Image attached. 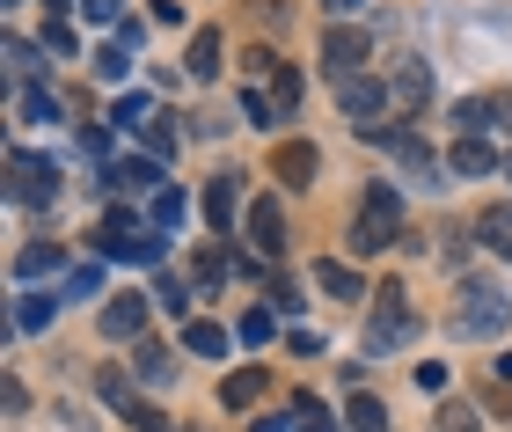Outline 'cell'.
Returning <instances> with one entry per match:
<instances>
[{
	"instance_id": "1",
	"label": "cell",
	"mask_w": 512,
	"mask_h": 432,
	"mask_svg": "<svg viewBox=\"0 0 512 432\" xmlns=\"http://www.w3.org/2000/svg\"><path fill=\"white\" fill-rule=\"evenodd\" d=\"M388 242H403V191L395 184H366V206L352 220V249L359 257H381Z\"/></svg>"
},
{
	"instance_id": "2",
	"label": "cell",
	"mask_w": 512,
	"mask_h": 432,
	"mask_svg": "<svg viewBox=\"0 0 512 432\" xmlns=\"http://www.w3.org/2000/svg\"><path fill=\"white\" fill-rule=\"evenodd\" d=\"M454 330H461V337H498V330H512V293L491 286V279H461Z\"/></svg>"
},
{
	"instance_id": "3",
	"label": "cell",
	"mask_w": 512,
	"mask_h": 432,
	"mask_svg": "<svg viewBox=\"0 0 512 432\" xmlns=\"http://www.w3.org/2000/svg\"><path fill=\"white\" fill-rule=\"evenodd\" d=\"M96 249H103V257H118V264H154L161 257V235H154V227H139L132 213H103Z\"/></svg>"
},
{
	"instance_id": "4",
	"label": "cell",
	"mask_w": 512,
	"mask_h": 432,
	"mask_svg": "<svg viewBox=\"0 0 512 432\" xmlns=\"http://www.w3.org/2000/svg\"><path fill=\"white\" fill-rule=\"evenodd\" d=\"M8 198H15V206H52V198H59V169L44 162V154L15 147L8 154Z\"/></svg>"
},
{
	"instance_id": "5",
	"label": "cell",
	"mask_w": 512,
	"mask_h": 432,
	"mask_svg": "<svg viewBox=\"0 0 512 432\" xmlns=\"http://www.w3.org/2000/svg\"><path fill=\"white\" fill-rule=\"evenodd\" d=\"M337 103H344V118H359L366 132H374V125H381V110H388L395 96H388L374 74H352V81H337Z\"/></svg>"
},
{
	"instance_id": "6",
	"label": "cell",
	"mask_w": 512,
	"mask_h": 432,
	"mask_svg": "<svg viewBox=\"0 0 512 432\" xmlns=\"http://www.w3.org/2000/svg\"><path fill=\"white\" fill-rule=\"evenodd\" d=\"M147 308H154V293H110V301H103V337L132 345V337L147 330Z\"/></svg>"
},
{
	"instance_id": "7",
	"label": "cell",
	"mask_w": 512,
	"mask_h": 432,
	"mask_svg": "<svg viewBox=\"0 0 512 432\" xmlns=\"http://www.w3.org/2000/svg\"><path fill=\"white\" fill-rule=\"evenodd\" d=\"M322 66H330V81H352L366 66V30H344V22H337V30L322 37Z\"/></svg>"
},
{
	"instance_id": "8",
	"label": "cell",
	"mask_w": 512,
	"mask_h": 432,
	"mask_svg": "<svg viewBox=\"0 0 512 432\" xmlns=\"http://www.w3.org/2000/svg\"><path fill=\"white\" fill-rule=\"evenodd\" d=\"M249 242H256V257H278V249H286V206H278V198H256L249 206Z\"/></svg>"
},
{
	"instance_id": "9",
	"label": "cell",
	"mask_w": 512,
	"mask_h": 432,
	"mask_svg": "<svg viewBox=\"0 0 512 432\" xmlns=\"http://www.w3.org/2000/svg\"><path fill=\"white\" fill-rule=\"evenodd\" d=\"M271 169H278V184H286V191H308L315 169H322V154H315L308 140H286V147L271 154Z\"/></svg>"
},
{
	"instance_id": "10",
	"label": "cell",
	"mask_w": 512,
	"mask_h": 432,
	"mask_svg": "<svg viewBox=\"0 0 512 432\" xmlns=\"http://www.w3.org/2000/svg\"><path fill=\"white\" fill-rule=\"evenodd\" d=\"M118 198H154V191H169V176H161L154 162H110V176H103Z\"/></svg>"
},
{
	"instance_id": "11",
	"label": "cell",
	"mask_w": 512,
	"mask_h": 432,
	"mask_svg": "<svg viewBox=\"0 0 512 432\" xmlns=\"http://www.w3.org/2000/svg\"><path fill=\"white\" fill-rule=\"evenodd\" d=\"M235 213H242V176L227 169V176H213V184H205V220L227 235V227H235Z\"/></svg>"
},
{
	"instance_id": "12",
	"label": "cell",
	"mask_w": 512,
	"mask_h": 432,
	"mask_svg": "<svg viewBox=\"0 0 512 432\" xmlns=\"http://www.w3.org/2000/svg\"><path fill=\"white\" fill-rule=\"evenodd\" d=\"M264 389H271V374H264V367H242V374H227V381H220V403H227V411H249V403L264 396Z\"/></svg>"
},
{
	"instance_id": "13",
	"label": "cell",
	"mask_w": 512,
	"mask_h": 432,
	"mask_svg": "<svg viewBox=\"0 0 512 432\" xmlns=\"http://www.w3.org/2000/svg\"><path fill=\"white\" fill-rule=\"evenodd\" d=\"M425 88H432L425 59H403V66H395V81H388V96L403 103V110H417V103H425Z\"/></svg>"
},
{
	"instance_id": "14",
	"label": "cell",
	"mask_w": 512,
	"mask_h": 432,
	"mask_svg": "<svg viewBox=\"0 0 512 432\" xmlns=\"http://www.w3.org/2000/svg\"><path fill=\"white\" fill-rule=\"evenodd\" d=\"M315 286H322V293H337V301H359V293H366V279H359L352 264H337V257H322V264H315Z\"/></svg>"
},
{
	"instance_id": "15",
	"label": "cell",
	"mask_w": 512,
	"mask_h": 432,
	"mask_svg": "<svg viewBox=\"0 0 512 432\" xmlns=\"http://www.w3.org/2000/svg\"><path fill=\"white\" fill-rule=\"evenodd\" d=\"M476 242H491L498 257H512V206H483L476 213Z\"/></svg>"
},
{
	"instance_id": "16",
	"label": "cell",
	"mask_w": 512,
	"mask_h": 432,
	"mask_svg": "<svg viewBox=\"0 0 512 432\" xmlns=\"http://www.w3.org/2000/svg\"><path fill=\"white\" fill-rule=\"evenodd\" d=\"M183 74H191V81H213V74H220V30H198V37H191Z\"/></svg>"
},
{
	"instance_id": "17",
	"label": "cell",
	"mask_w": 512,
	"mask_h": 432,
	"mask_svg": "<svg viewBox=\"0 0 512 432\" xmlns=\"http://www.w3.org/2000/svg\"><path fill=\"white\" fill-rule=\"evenodd\" d=\"M147 213H154V227H161V235H176V227H183V213H191V198H183V191L169 184V191H154V198H147Z\"/></svg>"
},
{
	"instance_id": "18",
	"label": "cell",
	"mask_w": 512,
	"mask_h": 432,
	"mask_svg": "<svg viewBox=\"0 0 512 432\" xmlns=\"http://www.w3.org/2000/svg\"><path fill=\"white\" fill-rule=\"evenodd\" d=\"M59 264H66L59 242H30V249L15 257V279H44V271H59Z\"/></svg>"
},
{
	"instance_id": "19",
	"label": "cell",
	"mask_w": 512,
	"mask_h": 432,
	"mask_svg": "<svg viewBox=\"0 0 512 432\" xmlns=\"http://www.w3.org/2000/svg\"><path fill=\"white\" fill-rule=\"evenodd\" d=\"M183 345H191L198 359H227V330L220 323H183Z\"/></svg>"
},
{
	"instance_id": "20",
	"label": "cell",
	"mask_w": 512,
	"mask_h": 432,
	"mask_svg": "<svg viewBox=\"0 0 512 432\" xmlns=\"http://www.w3.org/2000/svg\"><path fill=\"white\" fill-rule=\"evenodd\" d=\"M52 315H59L52 293H22V301H15V330H44Z\"/></svg>"
},
{
	"instance_id": "21",
	"label": "cell",
	"mask_w": 512,
	"mask_h": 432,
	"mask_svg": "<svg viewBox=\"0 0 512 432\" xmlns=\"http://www.w3.org/2000/svg\"><path fill=\"white\" fill-rule=\"evenodd\" d=\"M498 154L483 147V140H454V176H491Z\"/></svg>"
},
{
	"instance_id": "22",
	"label": "cell",
	"mask_w": 512,
	"mask_h": 432,
	"mask_svg": "<svg viewBox=\"0 0 512 432\" xmlns=\"http://www.w3.org/2000/svg\"><path fill=\"white\" fill-rule=\"evenodd\" d=\"M15 110H22V125H52L59 118V96H52V88H22Z\"/></svg>"
},
{
	"instance_id": "23",
	"label": "cell",
	"mask_w": 512,
	"mask_h": 432,
	"mask_svg": "<svg viewBox=\"0 0 512 432\" xmlns=\"http://www.w3.org/2000/svg\"><path fill=\"white\" fill-rule=\"evenodd\" d=\"M344 418H352V432H388V411L374 396H352V403H344Z\"/></svg>"
},
{
	"instance_id": "24",
	"label": "cell",
	"mask_w": 512,
	"mask_h": 432,
	"mask_svg": "<svg viewBox=\"0 0 512 432\" xmlns=\"http://www.w3.org/2000/svg\"><path fill=\"white\" fill-rule=\"evenodd\" d=\"M154 308H169V315H183V308H191V286H183L176 271H161V279H154Z\"/></svg>"
},
{
	"instance_id": "25",
	"label": "cell",
	"mask_w": 512,
	"mask_h": 432,
	"mask_svg": "<svg viewBox=\"0 0 512 432\" xmlns=\"http://www.w3.org/2000/svg\"><path fill=\"white\" fill-rule=\"evenodd\" d=\"M139 140H147L154 154H176V147H183V132H176V118H147V125H139Z\"/></svg>"
},
{
	"instance_id": "26",
	"label": "cell",
	"mask_w": 512,
	"mask_h": 432,
	"mask_svg": "<svg viewBox=\"0 0 512 432\" xmlns=\"http://www.w3.org/2000/svg\"><path fill=\"white\" fill-rule=\"evenodd\" d=\"M139 381H147V389L169 381V352H161V345H139Z\"/></svg>"
},
{
	"instance_id": "27",
	"label": "cell",
	"mask_w": 512,
	"mask_h": 432,
	"mask_svg": "<svg viewBox=\"0 0 512 432\" xmlns=\"http://www.w3.org/2000/svg\"><path fill=\"white\" fill-rule=\"evenodd\" d=\"M293 425H300V432H330V418H322L315 396H293Z\"/></svg>"
},
{
	"instance_id": "28",
	"label": "cell",
	"mask_w": 512,
	"mask_h": 432,
	"mask_svg": "<svg viewBox=\"0 0 512 432\" xmlns=\"http://www.w3.org/2000/svg\"><path fill=\"white\" fill-rule=\"evenodd\" d=\"M132 74V59L125 52H110V44H103V52H96V81H125Z\"/></svg>"
},
{
	"instance_id": "29",
	"label": "cell",
	"mask_w": 512,
	"mask_h": 432,
	"mask_svg": "<svg viewBox=\"0 0 512 432\" xmlns=\"http://www.w3.org/2000/svg\"><path fill=\"white\" fill-rule=\"evenodd\" d=\"M271 81H278V110H300V74H293V66H278Z\"/></svg>"
},
{
	"instance_id": "30",
	"label": "cell",
	"mask_w": 512,
	"mask_h": 432,
	"mask_svg": "<svg viewBox=\"0 0 512 432\" xmlns=\"http://www.w3.org/2000/svg\"><path fill=\"white\" fill-rule=\"evenodd\" d=\"M439 432H476V411L469 403H447V411H439Z\"/></svg>"
},
{
	"instance_id": "31",
	"label": "cell",
	"mask_w": 512,
	"mask_h": 432,
	"mask_svg": "<svg viewBox=\"0 0 512 432\" xmlns=\"http://www.w3.org/2000/svg\"><path fill=\"white\" fill-rule=\"evenodd\" d=\"M271 337V308H256V315H242V345H264Z\"/></svg>"
},
{
	"instance_id": "32",
	"label": "cell",
	"mask_w": 512,
	"mask_h": 432,
	"mask_svg": "<svg viewBox=\"0 0 512 432\" xmlns=\"http://www.w3.org/2000/svg\"><path fill=\"white\" fill-rule=\"evenodd\" d=\"M88 22H125V0H81Z\"/></svg>"
},
{
	"instance_id": "33",
	"label": "cell",
	"mask_w": 512,
	"mask_h": 432,
	"mask_svg": "<svg viewBox=\"0 0 512 432\" xmlns=\"http://www.w3.org/2000/svg\"><path fill=\"white\" fill-rule=\"evenodd\" d=\"M8 66H15V74H37V44H22V37H8Z\"/></svg>"
},
{
	"instance_id": "34",
	"label": "cell",
	"mask_w": 512,
	"mask_h": 432,
	"mask_svg": "<svg viewBox=\"0 0 512 432\" xmlns=\"http://www.w3.org/2000/svg\"><path fill=\"white\" fill-rule=\"evenodd\" d=\"M271 308H278V315H300V286L278 279V286H271Z\"/></svg>"
},
{
	"instance_id": "35",
	"label": "cell",
	"mask_w": 512,
	"mask_h": 432,
	"mask_svg": "<svg viewBox=\"0 0 512 432\" xmlns=\"http://www.w3.org/2000/svg\"><path fill=\"white\" fill-rule=\"evenodd\" d=\"M96 389H103V403H132V389H125V374H110V367L96 374Z\"/></svg>"
},
{
	"instance_id": "36",
	"label": "cell",
	"mask_w": 512,
	"mask_h": 432,
	"mask_svg": "<svg viewBox=\"0 0 512 432\" xmlns=\"http://www.w3.org/2000/svg\"><path fill=\"white\" fill-rule=\"evenodd\" d=\"M242 118H249V125H271V118H278V103H264V96H242Z\"/></svg>"
},
{
	"instance_id": "37",
	"label": "cell",
	"mask_w": 512,
	"mask_h": 432,
	"mask_svg": "<svg viewBox=\"0 0 512 432\" xmlns=\"http://www.w3.org/2000/svg\"><path fill=\"white\" fill-rule=\"evenodd\" d=\"M491 118H498V132H512V96H491Z\"/></svg>"
},
{
	"instance_id": "38",
	"label": "cell",
	"mask_w": 512,
	"mask_h": 432,
	"mask_svg": "<svg viewBox=\"0 0 512 432\" xmlns=\"http://www.w3.org/2000/svg\"><path fill=\"white\" fill-rule=\"evenodd\" d=\"M322 8H330V15H352V8H359V0H322Z\"/></svg>"
},
{
	"instance_id": "39",
	"label": "cell",
	"mask_w": 512,
	"mask_h": 432,
	"mask_svg": "<svg viewBox=\"0 0 512 432\" xmlns=\"http://www.w3.org/2000/svg\"><path fill=\"white\" fill-rule=\"evenodd\" d=\"M256 432H286V425H278V418H256Z\"/></svg>"
},
{
	"instance_id": "40",
	"label": "cell",
	"mask_w": 512,
	"mask_h": 432,
	"mask_svg": "<svg viewBox=\"0 0 512 432\" xmlns=\"http://www.w3.org/2000/svg\"><path fill=\"white\" fill-rule=\"evenodd\" d=\"M44 8H74V0H44Z\"/></svg>"
},
{
	"instance_id": "41",
	"label": "cell",
	"mask_w": 512,
	"mask_h": 432,
	"mask_svg": "<svg viewBox=\"0 0 512 432\" xmlns=\"http://www.w3.org/2000/svg\"><path fill=\"white\" fill-rule=\"evenodd\" d=\"M505 176H512V154H505Z\"/></svg>"
},
{
	"instance_id": "42",
	"label": "cell",
	"mask_w": 512,
	"mask_h": 432,
	"mask_svg": "<svg viewBox=\"0 0 512 432\" xmlns=\"http://www.w3.org/2000/svg\"><path fill=\"white\" fill-rule=\"evenodd\" d=\"M183 432H205V425H183Z\"/></svg>"
}]
</instances>
